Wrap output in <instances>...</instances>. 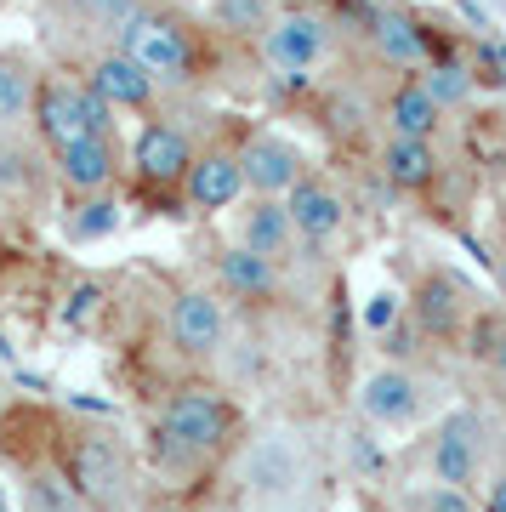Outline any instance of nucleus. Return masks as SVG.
Listing matches in <instances>:
<instances>
[{"label":"nucleus","mask_w":506,"mask_h":512,"mask_svg":"<svg viewBox=\"0 0 506 512\" xmlns=\"http://www.w3.org/2000/svg\"><path fill=\"white\" fill-rule=\"evenodd\" d=\"M245 444V410L228 387L182 376L154 399L143 421V467L165 490H194L217 478Z\"/></svg>","instance_id":"obj_1"},{"label":"nucleus","mask_w":506,"mask_h":512,"mask_svg":"<svg viewBox=\"0 0 506 512\" xmlns=\"http://www.w3.org/2000/svg\"><path fill=\"white\" fill-rule=\"evenodd\" d=\"M109 46H120L171 103L205 97L211 86L228 80V69L239 57H251V52H239L205 12L182 6V0H143V6H131L126 23L109 35Z\"/></svg>","instance_id":"obj_2"},{"label":"nucleus","mask_w":506,"mask_h":512,"mask_svg":"<svg viewBox=\"0 0 506 512\" xmlns=\"http://www.w3.org/2000/svg\"><path fill=\"white\" fill-rule=\"evenodd\" d=\"M251 63L268 80L313 86L347 63V0H285L268 35L251 46Z\"/></svg>","instance_id":"obj_3"},{"label":"nucleus","mask_w":506,"mask_h":512,"mask_svg":"<svg viewBox=\"0 0 506 512\" xmlns=\"http://www.w3.org/2000/svg\"><path fill=\"white\" fill-rule=\"evenodd\" d=\"M455 40H444L433 23L410 12V6H347V63L342 69L364 74V80H398V74H421L427 63L450 52Z\"/></svg>","instance_id":"obj_4"},{"label":"nucleus","mask_w":506,"mask_h":512,"mask_svg":"<svg viewBox=\"0 0 506 512\" xmlns=\"http://www.w3.org/2000/svg\"><path fill=\"white\" fill-rule=\"evenodd\" d=\"M199 131L205 120H188L177 109L154 114L126 137V200H137L148 217H182V183H188V165H194Z\"/></svg>","instance_id":"obj_5"},{"label":"nucleus","mask_w":506,"mask_h":512,"mask_svg":"<svg viewBox=\"0 0 506 512\" xmlns=\"http://www.w3.org/2000/svg\"><path fill=\"white\" fill-rule=\"evenodd\" d=\"M63 478L74 484L80 507L91 512H137V490H143V467L131 456V444L114 427L97 421H69L63 444L52 450Z\"/></svg>","instance_id":"obj_6"},{"label":"nucleus","mask_w":506,"mask_h":512,"mask_svg":"<svg viewBox=\"0 0 506 512\" xmlns=\"http://www.w3.org/2000/svg\"><path fill=\"white\" fill-rule=\"evenodd\" d=\"M154 336L182 376H199V370L222 365V353L234 348V313L222 308L211 285H171L154 313Z\"/></svg>","instance_id":"obj_7"},{"label":"nucleus","mask_w":506,"mask_h":512,"mask_svg":"<svg viewBox=\"0 0 506 512\" xmlns=\"http://www.w3.org/2000/svg\"><path fill=\"white\" fill-rule=\"evenodd\" d=\"M120 131V114L91 92L80 74H69L63 63H46L35 92V114H29V137L46 160L69 154L80 143H97V137H114Z\"/></svg>","instance_id":"obj_8"},{"label":"nucleus","mask_w":506,"mask_h":512,"mask_svg":"<svg viewBox=\"0 0 506 512\" xmlns=\"http://www.w3.org/2000/svg\"><path fill=\"white\" fill-rule=\"evenodd\" d=\"M376 103H381L376 80H364V74H353V69H330L325 80H313L308 92L296 97V114H302L336 154L364 160L370 143L381 137V109Z\"/></svg>","instance_id":"obj_9"},{"label":"nucleus","mask_w":506,"mask_h":512,"mask_svg":"<svg viewBox=\"0 0 506 512\" xmlns=\"http://www.w3.org/2000/svg\"><path fill=\"white\" fill-rule=\"evenodd\" d=\"M484 291L472 285L467 274H455L444 262H427L416 279H410V291H404V330L427 342V348H467L472 325L484 319Z\"/></svg>","instance_id":"obj_10"},{"label":"nucleus","mask_w":506,"mask_h":512,"mask_svg":"<svg viewBox=\"0 0 506 512\" xmlns=\"http://www.w3.org/2000/svg\"><path fill=\"white\" fill-rule=\"evenodd\" d=\"M239 137H245V120H239V114H211V120H205L194 165H188V183H182V217L211 222V217H222V211H234V205L245 200Z\"/></svg>","instance_id":"obj_11"},{"label":"nucleus","mask_w":506,"mask_h":512,"mask_svg":"<svg viewBox=\"0 0 506 512\" xmlns=\"http://www.w3.org/2000/svg\"><path fill=\"white\" fill-rule=\"evenodd\" d=\"M495 444H501V421L489 416L484 404H461L450 416H438V427L421 444V467L433 484H455V490H472L484 484L489 461H495Z\"/></svg>","instance_id":"obj_12"},{"label":"nucleus","mask_w":506,"mask_h":512,"mask_svg":"<svg viewBox=\"0 0 506 512\" xmlns=\"http://www.w3.org/2000/svg\"><path fill=\"white\" fill-rule=\"evenodd\" d=\"M205 285L222 296V308L234 319H273L290 302V268L251 256L239 239H217L205 251Z\"/></svg>","instance_id":"obj_13"},{"label":"nucleus","mask_w":506,"mask_h":512,"mask_svg":"<svg viewBox=\"0 0 506 512\" xmlns=\"http://www.w3.org/2000/svg\"><path fill=\"white\" fill-rule=\"evenodd\" d=\"M57 63H63L69 74H80V80H86V86L103 97L114 114L154 120V114L177 109V103H171V97H165L160 86H154V80H148V74L137 69L126 52H120V46H109V40H91L86 35V46H80V52H63Z\"/></svg>","instance_id":"obj_14"},{"label":"nucleus","mask_w":506,"mask_h":512,"mask_svg":"<svg viewBox=\"0 0 506 512\" xmlns=\"http://www.w3.org/2000/svg\"><path fill=\"white\" fill-rule=\"evenodd\" d=\"M228 467L239 473V490L256 507H290L296 495L308 490V473H313L308 444L296 439L290 427H273L262 439H245Z\"/></svg>","instance_id":"obj_15"},{"label":"nucleus","mask_w":506,"mask_h":512,"mask_svg":"<svg viewBox=\"0 0 506 512\" xmlns=\"http://www.w3.org/2000/svg\"><path fill=\"white\" fill-rule=\"evenodd\" d=\"M353 410H359L364 427H381V433H404V427H421V421L438 410V382L427 370L404 365V359H387L359 382L353 393Z\"/></svg>","instance_id":"obj_16"},{"label":"nucleus","mask_w":506,"mask_h":512,"mask_svg":"<svg viewBox=\"0 0 506 512\" xmlns=\"http://www.w3.org/2000/svg\"><path fill=\"white\" fill-rule=\"evenodd\" d=\"M285 205H290V222H296V239H302V256H308V262H325V256L347 239V228H353V200H347V188L336 183L330 171H319V165L290 188Z\"/></svg>","instance_id":"obj_17"},{"label":"nucleus","mask_w":506,"mask_h":512,"mask_svg":"<svg viewBox=\"0 0 506 512\" xmlns=\"http://www.w3.org/2000/svg\"><path fill=\"white\" fill-rule=\"evenodd\" d=\"M364 165L381 177V188H393L404 200H433L444 177H450V154L444 143H421V137H393V131H381Z\"/></svg>","instance_id":"obj_18"},{"label":"nucleus","mask_w":506,"mask_h":512,"mask_svg":"<svg viewBox=\"0 0 506 512\" xmlns=\"http://www.w3.org/2000/svg\"><path fill=\"white\" fill-rule=\"evenodd\" d=\"M239 165H245V194H268V200H285L290 188L313 171L308 148L290 131L251 126V120H245V137H239Z\"/></svg>","instance_id":"obj_19"},{"label":"nucleus","mask_w":506,"mask_h":512,"mask_svg":"<svg viewBox=\"0 0 506 512\" xmlns=\"http://www.w3.org/2000/svg\"><path fill=\"white\" fill-rule=\"evenodd\" d=\"M234 239L245 245L251 256L273 262V268H302L308 256H302V239H296V222H290V205L285 200H268V194H245L234 205Z\"/></svg>","instance_id":"obj_20"},{"label":"nucleus","mask_w":506,"mask_h":512,"mask_svg":"<svg viewBox=\"0 0 506 512\" xmlns=\"http://www.w3.org/2000/svg\"><path fill=\"white\" fill-rule=\"evenodd\" d=\"M381 131H393V137H421V143H444V131H450V114L433 103V92L421 86V74H398L381 86Z\"/></svg>","instance_id":"obj_21"},{"label":"nucleus","mask_w":506,"mask_h":512,"mask_svg":"<svg viewBox=\"0 0 506 512\" xmlns=\"http://www.w3.org/2000/svg\"><path fill=\"white\" fill-rule=\"evenodd\" d=\"M467 365L472 376H478V387H484V410L489 416H506V313L489 302L484 319L472 325L467 336Z\"/></svg>","instance_id":"obj_22"},{"label":"nucleus","mask_w":506,"mask_h":512,"mask_svg":"<svg viewBox=\"0 0 506 512\" xmlns=\"http://www.w3.org/2000/svg\"><path fill=\"white\" fill-rule=\"evenodd\" d=\"M52 188V171H46V154L35 148L29 131H0V205H29Z\"/></svg>","instance_id":"obj_23"},{"label":"nucleus","mask_w":506,"mask_h":512,"mask_svg":"<svg viewBox=\"0 0 506 512\" xmlns=\"http://www.w3.org/2000/svg\"><path fill=\"white\" fill-rule=\"evenodd\" d=\"M40 74H46V63H35L29 52H18V46L0 52V131H29Z\"/></svg>","instance_id":"obj_24"},{"label":"nucleus","mask_w":506,"mask_h":512,"mask_svg":"<svg viewBox=\"0 0 506 512\" xmlns=\"http://www.w3.org/2000/svg\"><path fill=\"white\" fill-rule=\"evenodd\" d=\"M279 12H285V0H205V18L217 23L239 52H251L256 40L268 35V23L279 18Z\"/></svg>","instance_id":"obj_25"},{"label":"nucleus","mask_w":506,"mask_h":512,"mask_svg":"<svg viewBox=\"0 0 506 512\" xmlns=\"http://www.w3.org/2000/svg\"><path fill=\"white\" fill-rule=\"evenodd\" d=\"M126 194H97V200H63V234L74 245H97V239H109L120 222H126Z\"/></svg>","instance_id":"obj_26"},{"label":"nucleus","mask_w":506,"mask_h":512,"mask_svg":"<svg viewBox=\"0 0 506 512\" xmlns=\"http://www.w3.org/2000/svg\"><path fill=\"white\" fill-rule=\"evenodd\" d=\"M421 86H427V92H433V103L444 114H467L472 103H478V86H472V74H467V63H461V52H444L438 57V63H427V69H421Z\"/></svg>","instance_id":"obj_27"},{"label":"nucleus","mask_w":506,"mask_h":512,"mask_svg":"<svg viewBox=\"0 0 506 512\" xmlns=\"http://www.w3.org/2000/svg\"><path fill=\"white\" fill-rule=\"evenodd\" d=\"M455 52H461V63H467L478 97H484V92H506V40L467 35V40H455Z\"/></svg>","instance_id":"obj_28"},{"label":"nucleus","mask_w":506,"mask_h":512,"mask_svg":"<svg viewBox=\"0 0 506 512\" xmlns=\"http://www.w3.org/2000/svg\"><path fill=\"white\" fill-rule=\"evenodd\" d=\"M63 6V18L74 23V29H86L91 40H109L120 23H126L131 6H143V0H57Z\"/></svg>","instance_id":"obj_29"},{"label":"nucleus","mask_w":506,"mask_h":512,"mask_svg":"<svg viewBox=\"0 0 506 512\" xmlns=\"http://www.w3.org/2000/svg\"><path fill=\"white\" fill-rule=\"evenodd\" d=\"M398 512H478V495L427 478V484H416V490H398Z\"/></svg>","instance_id":"obj_30"},{"label":"nucleus","mask_w":506,"mask_h":512,"mask_svg":"<svg viewBox=\"0 0 506 512\" xmlns=\"http://www.w3.org/2000/svg\"><path fill=\"white\" fill-rule=\"evenodd\" d=\"M478 512H506V439L495 444V461L478 484Z\"/></svg>","instance_id":"obj_31"},{"label":"nucleus","mask_w":506,"mask_h":512,"mask_svg":"<svg viewBox=\"0 0 506 512\" xmlns=\"http://www.w3.org/2000/svg\"><path fill=\"white\" fill-rule=\"evenodd\" d=\"M489 274H495V308L506 313V217L495 222V234H489Z\"/></svg>","instance_id":"obj_32"},{"label":"nucleus","mask_w":506,"mask_h":512,"mask_svg":"<svg viewBox=\"0 0 506 512\" xmlns=\"http://www.w3.org/2000/svg\"><path fill=\"white\" fill-rule=\"evenodd\" d=\"M0 512H18V473L0 467Z\"/></svg>","instance_id":"obj_33"},{"label":"nucleus","mask_w":506,"mask_h":512,"mask_svg":"<svg viewBox=\"0 0 506 512\" xmlns=\"http://www.w3.org/2000/svg\"><path fill=\"white\" fill-rule=\"evenodd\" d=\"M0 421H6V387H0Z\"/></svg>","instance_id":"obj_34"},{"label":"nucleus","mask_w":506,"mask_h":512,"mask_svg":"<svg viewBox=\"0 0 506 512\" xmlns=\"http://www.w3.org/2000/svg\"><path fill=\"white\" fill-rule=\"evenodd\" d=\"M80 512H91V507H80Z\"/></svg>","instance_id":"obj_35"}]
</instances>
